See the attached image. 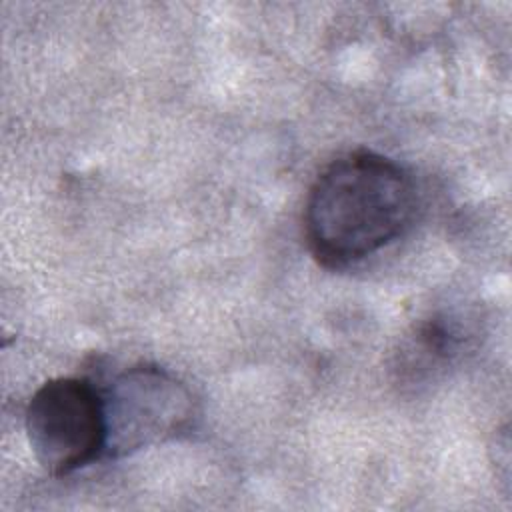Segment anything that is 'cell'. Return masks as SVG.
<instances>
[{
	"mask_svg": "<svg viewBox=\"0 0 512 512\" xmlns=\"http://www.w3.org/2000/svg\"><path fill=\"white\" fill-rule=\"evenodd\" d=\"M100 392L106 424L104 458H122L174 438L194 418L190 390L160 366H132Z\"/></svg>",
	"mask_w": 512,
	"mask_h": 512,
	"instance_id": "obj_2",
	"label": "cell"
},
{
	"mask_svg": "<svg viewBox=\"0 0 512 512\" xmlns=\"http://www.w3.org/2000/svg\"><path fill=\"white\" fill-rule=\"evenodd\" d=\"M26 436L38 464L52 476L104 458L102 392L84 378L44 382L28 402Z\"/></svg>",
	"mask_w": 512,
	"mask_h": 512,
	"instance_id": "obj_3",
	"label": "cell"
},
{
	"mask_svg": "<svg viewBox=\"0 0 512 512\" xmlns=\"http://www.w3.org/2000/svg\"><path fill=\"white\" fill-rule=\"evenodd\" d=\"M414 182L392 158L354 150L314 180L304 208V236L326 268H346L394 242L410 224Z\"/></svg>",
	"mask_w": 512,
	"mask_h": 512,
	"instance_id": "obj_1",
	"label": "cell"
}]
</instances>
